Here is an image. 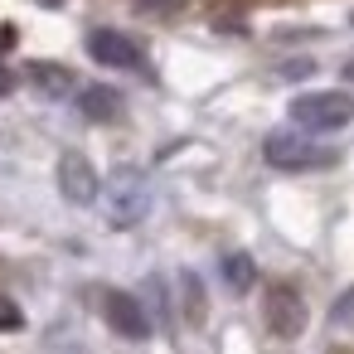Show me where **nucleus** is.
Instances as JSON below:
<instances>
[{
    "label": "nucleus",
    "instance_id": "nucleus-13",
    "mask_svg": "<svg viewBox=\"0 0 354 354\" xmlns=\"http://www.w3.org/2000/svg\"><path fill=\"white\" fill-rule=\"evenodd\" d=\"M25 325V315H20V306L10 301V296H0V330H20Z\"/></svg>",
    "mask_w": 354,
    "mask_h": 354
},
{
    "label": "nucleus",
    "instance_id": "nucleus-15",
    "mask_svg": "<svg viewBox=\"0 0 354 354\" xmlns=\"http://www.w3.org/2000/svg\"><path fill=\"white\" fill-rule=\"evenodd\" d=\"M344 78H354V59H349V64H344Z\"/></svg>",
    "mask_w": 354,
    "mask_h": 354
},
{
    "label": "nucleus",
    "instance_id": "nucleus-4",
    "mask_svg": "<svg viewBox=\"0 0 354 354\" xmlns=\"http://www.w3.org/2000/svg\"><path fill=\"white\" fill-rule=\"evenodd\" d=\"M262 320H267V330H272L277 339H296V335L306 330V301H301V291L286 286V281L267 286V296H262Z\"/></svg>",
    "mask_w": 354,
    "mask_h": 354
},
{
    "label": "nucleus",
    "instance_id": "nucleus-2",
    "mask_svg": "<svg viewBox=\"0 0 354 354\" xmlns=\"http://www.w3.org/2000/svg\"><path fill=\"white\" fill-rule=\"evenodd\" d=\"M291 122L301 131H339L354 122V97L349 93H301L291 102Z\"/></svg>",
    "mask_w": 354,
    "mask_h": 354
},
{
    "label": "nucleus",
    "instance_id": "nucleus-14",
    "mask_svg": "<svg viewBox=\"0 0 354 354\" xmlns=\"http://www.w3.org/2000/svg\"><path fill=\"white\" fill-rule=\"evenodd\" d=\"M10 88H15V73H10V68H6V64H0V97H6V93H10Z\"/></svg>",
    "mask_w": 354,
    "mask_h": 354
},
{
    "label": "nucleus",
    "instance_id": "nucleus-1",
    "mask_svg": "<svg viewBox=\"0 0 354 354\" xmlns=\"http://www.w3.org/2000/svg\"><path fill=\"white\" fill-rule=\"evenodd\" d=\"M102 209H107L112 228H136L151 214V180L136 165H117L102 180Z\"/></svg>",
    "mask_w": 354,
    "mask_h": 354
},
{
    "label": "nucleus",
    "instance_id": "nucleus-3",
    "mask_svg": "<svg viewBox=\"0 0 354 354\" xmlns=\"http://www.w3.org/2000/svg\"><path fill=\"white\" fill-rule=\"evenodd\" d=\"M262 156L277 170H325V165H335V151H325V146H315L296 131H272L262 141Z\"/></svg>",
    "mask_w": 354,
    "mask_h": 354
},
{
    "label": "nucleus",
    "instance_id": "nucleus-11",
    "mask_svg": "<svg viewBox=\"0 0 354 354\" xmlns=\"http://www.w3.org/2000/svg\"><path fill=\"white\" fill-rule=\"evenodd\" d=\"M180 286H185V310H189V320L199 325V320H204V286H199V277H194V272H185V277H180Z\"/></svg>",
    "mask_w": 354,
    "mask_h": 354
},
{
    "label": "nucleus",
    "instance_id": "nucleus-8",
    "mask_svg": "<svg viewBox=\"0 0 354 354\" xmlns=\"http://www.w3.org/2000/svg\"><path fill=\"white\" fill-rule=\"evenodd\" d=\"M78 112H83L88 122H117V117H122V93H117V88H102V83H93V88H83V93H78Z\"/></svg>",
    "mask_w": 354,
    "mask_h": 354
},
{
    "label": "nucleus",
    "instance_id": "nucleus-6",
    "mask_svg": "<svg viewBox=\"0 0 354 354\" xmlns=\"http://www.w3.org/2000/svg\"><path fill=\"white\" fill-rule=\"evenodd\" d=\"M102 315H107L112 335H122V339H146L151 335V315L131 291H102Z\"/></svg>",
    "mask_w": 354,
    "mask_h": 354
},
{
    "label": "nucleus",
    "instance_id": "nucleus-9",
    "mask_svg": "<svg viewBox=\"0 0 354 354\" xmlns=\"http://www.w3.org/2000/svg\"><path fill=\"white\" fill-rule=\"evenodd\" d=\"M30 83H35L44 97H54V102H64V97L73 93V73H68L64 64H30Z\"/></svg>",
    "mask_w": 354,
    "mask_h": 354
},
{
    "label": "nucleus",
    "instance_id": "nucleus-7",
    "mask_svg": "<svg viewBox=\"0 0 354 354\" xmlns=\"http://www.w3.org/2000/svg\"><path fill=\"white\" fill-rule=\"evenodd\" d=\"M88 54H93L97 64H107V68H141L136 39H127V35H117V30H93V35H88Z\"/></svg>",
    "mask_w": 354,
    "mask_h": 354
},
{
    "label": "nucleus",
    "instance_id": "nucleus-5",
    "mask_svg": "<svg viewBox=\"0 0 354 354\" xmlns=\"http://www.w3.org/2000/svg\"><path fill=\"white\" fill-rule=\"evenodd\" d=\"M59 194L68 204H93L102 194V180H97V170H93V160L83 151H64L59 156Z\"/></svg>",
    "mask_w": 354,
    "mask_h": 354
},
{
    "label": "nucleus",
    "instance_id": "nucleus-12",
    "mask_svg": "<svg viewBox=\"0 0 354 354\" xmlns=\"http://www.w3.org/2000/svg\"><path fill=\"white\" fill-rule=\"evenodd\" d=\"M330 325H339V330H354V286L330 306Z\"/></svg>",
    "mask_w": 354,
    "mask_h": 354
},
{
    "label": "nucleus",
    "instance_id": "nucleus-10",
    "mask_svg": "<svg viewBox=\"0 0 354 354\" xmlns=\"http://www.w3.org/2000/svg\"><path fill=\"white\" fill-rule=\"evenodd\" d=\"M223 281H228V291H252V281H257V267H252V257L248 252H228L223 257Z\"/></svg>",
    "mask_w": 354,
    "mask_h": 354
}]
</instances>
